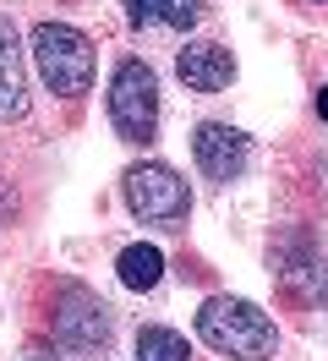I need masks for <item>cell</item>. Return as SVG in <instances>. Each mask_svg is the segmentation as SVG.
Returning a JSON list of instances; mask_svg holds the SVG:
<instances>
[{"instance_id": "1", "label": "cell", "mask_w": 328, "mask_h": 361, "mask_svg": "<svg viewBox=\"0 0 328 361\" xmlns=\"http://www.w3.org/2000/svg\"><path fill=\"white\" fill-rule=\"evenodd\" d=\"M197 339L230 361H274V350H279L274 317L246 295H208L197 307Z\"/></svg>"}, {"instance_id": "2", "label": "cell", "mask_w": 328, "mask_h": 361, "mask_svg": "<svg viewBox=\"0 0 328 361\" xmlns=\"http://www.w3.org/2000/svg\"><path fill=\"white\" fill-rule=\"evenodd\" d=\"M28 55H33V66H39L44 88L55 93V99H83L93 93V39H87L83 27L71 23H33L28 33Z\"/></svg>"}, {"instance_id": "3", "label": "cell", "mask_w": 328, "mask_h": 361, "mask_svg": "<svg viewBox=\"0 0 328 361\" xmlns=\"http://www.w3.org/2000/svg\"><path fill=\"white\" fill-rule=\"evenodd\" d=\"M121 197H126L137 225L186 230V219H192V192H186V180L175 176L170 164H159V159L131 164L126 176H121Z\"/></svg>"}, {"instance_id": "4", "label": "cell", "mask_w": 328, "mask_h": 361, "mask_svg": "<svg viewBox=\"0 0 328 361\" xmlns=\"http://www.w3.org/2000/svg\"><path fill=\"white\" fill-rule=\"evenodd\" d=\"M109 126L121 142L148 148L159 137V77L148 61H121L109 77Z\"/></svg>"}, {"instance_id": "5", "label": "cell", "mask_w": 328, "mask_h": 361, "mask_svg": "<svg viewBox=\"0 0 328 361\" xmlns=\"http://www.w3.org/2000/svg\"><path fill=\"white\" fill-rule=\"evenodd\" d=\"M49 329H55V339H61L66 350L93 356V350L109 345V307L87 290V285L61 279V285H55V307H49Z\"/></svg>"}, {"instance_id": "6", "label": "cell", "mask_w": 328, "mask_h": 361, "mask_svg": "<svg viewBox=\"0 0 328 361\" xmlns=\"http://www.w3.org/2000/svg\"><path fill=\"white\" fill-rule=\"evenodd\" d=\"M192 159L208 180H236L252 159V137L241 126H224V121H202L192 132Z\"/></svg>"}, {"instance_id": "7", "label": "cell", "mask_w": 328, "mask_h": 361, "mask_svg": "<svg viewBox=\"0 0 328 361\" xmlns=\"http://www.w3.org/2000/svg\"><path fill=\"white\" fill-rule=\"evenodd\" d=\"M175 77L192 93H224L236 82V55L224 44H214V39H197V44H186L175 55Z\"/></svg>"}, {"instance_id": "8", "label": "cell", "mask_w": 328, "mask_h": 361, "mask_svg": "<svg viewBox=\"0 0 328 361\" xmlns=\"http://www.w3.org/2000/svg\"><path fill=\"white\" fill-rule=\"evenodd\" d=\"M28 115V66H22V33L11 17H0V121Z\"/></svg>"}, {"instance_id": "9", "label": "cell", "mask_w": 328, "mask_h": 361, "mask_svg": "<svg viewBox=\"0 0 328 361\" xmlns=\"http://www.w3.org/2000/svg\"><path fill=\"white\" fill-rule=\"evenodd\" d=\"M126 6H131V23H159V27H175V33L197 27L208 11V0H126Z\"/></svg>"}, {"instance_id": "10", "label": "cell", "mask_w": 328, "mask_h": 361, "mask_svg": "<svg viewBox=\"0 0 328 361\" xmlns=\"http://www.w3.org/2000/svg\"><path fill=\"white\" fill-rule=\"evenodd\" d=\"M115 274H121L126 290H153V285L164 279V252L148 247V241H131V247L115 257Z\"/></svg>"}, {"instance_id": "11", "label": "cell", "mask_w": 328, "mask_h": 361, "mask_svg": "<svg viewBox=\"0 0 328 361\" xmlns=\"http://www.w3.org/2000/svg\"><path fill=\"white\" fill-rule=\"evenodd\" d=\"M192 350H186V334H175V329H164V323H148V329H137V350H131V361H186Z\"/></svg>"}, {"instance_id": "12", "label": "cell", "mask_w": 328, "mask_h": 361, "mask_svg": "<svg viewBox=\"0 0 328 361\" xmlns=\"http://www.w3.org/2000/svg\"><path fill=\"white\" fill-rule=\"evenodd\" d=\"M22 361H55V356H49L44 345H28V356H22Z\"/></svg>"}, {"instance_id": "13", "label": "cell", "mask_w": 328, "mask_h": 361, "mask_svg": "<svg viewBox=\"0 0 328 361\" xmlns=\"http://www.w3.org/2000/svg\"><path fill=\"white\" fill-rule=\"evenodd\" d=\"M317 110H323V115H328V88H323V93H317Z\"/></svg>"}]
</instances>
